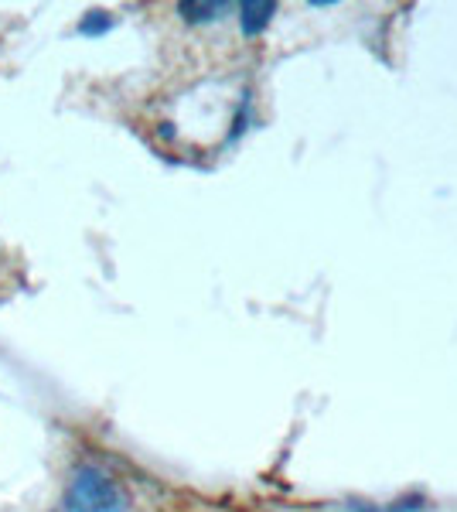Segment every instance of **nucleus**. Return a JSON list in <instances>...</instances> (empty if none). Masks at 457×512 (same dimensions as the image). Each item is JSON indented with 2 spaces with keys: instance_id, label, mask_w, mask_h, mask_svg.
I'll list each match as a JSON object with an SVG mask.
<instances>
[{
  "instance_id": "obj_3",
  "label": "nucleus",
  "mask_w": 457,
  "mask_h": 512,
  "mask_svg": "<svg viewBox=\"0 0 457 512\" xmlns=\"http://www.w3.org/2000/svg\"><path fill=\"white\" fill-rule=\"evenodd\" d=\"M178 14L188 24H205V21H219L229 14V4H181Z\"/></svg>"
},
{
  "instance_id": "obj_1",
  "label": "nucleus",
  "mask_w": 457,
  "mask_h": 512,
  "mask_svg": "<svg viewBox=\"0 0 457 512\" xmlns=\"http://www.w3.org/2000/svg\"><path fill=\"white\" fill-rule=\"evenodd\" d=\"M62 512H130V495L113 472L82 461L65 482Z\"/></svg>"
},
{
  "instance_id": "obj_4",
  "label": "nucleus",
  "mask_w": 457,
  "mask_h": 512,
  "mask_svg": "<svg viewBox=\"0 0 457 512\" xmlns=\"http://www.w3.org/2000/svg\"><path fill=\"white\" fill-rule=\"evenodd\" d=\"M359 512H427V509H423L420 499H403V502H396V506H369Z\"/></svg>"
},
{
  "instance_id": "obj_2",
  "label": "nucleus",
  "mask_w": 457,
  "mask_h": 512,
  "mask_svg": "<svg viewBox=\"0 0 457 512\" xmlns=\"http://www.w3.org/2000/svg\"><path fill=\"white\" fill-rule=\"evenodd\" d=\"M273 14H277V7L273 4H243L239 7V21H243L246 35H260V31L270 24Z\"/></svg>"
}]
</instances>
